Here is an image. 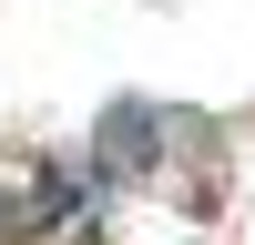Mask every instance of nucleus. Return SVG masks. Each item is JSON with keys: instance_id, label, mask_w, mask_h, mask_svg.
Segmentation results:
<instances>
[]
</instances>
